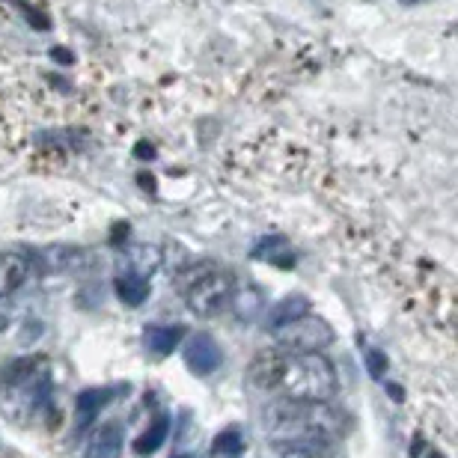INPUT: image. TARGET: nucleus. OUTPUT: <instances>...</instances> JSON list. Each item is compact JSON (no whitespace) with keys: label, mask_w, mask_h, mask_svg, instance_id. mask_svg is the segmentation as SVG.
Masks as SVG:
<instances>
[{"label":"nucleus","mask_w":458,"mask_h":458,"mask_svg":"<svg viewBox=\"0 0 458 458\" xmlns=\"http://www.w3.org/2000/svg\"><path fill=\"white\" fill-rule=\"evenodd\" d=\"M274 333V342L280 345V352H289V354H304V352H321L333 342V330L325 318L318 316H301L283 325Z\"/></svg>","instance_id":"obj_5"},{"label":"nucleus","mask_w":458,"mask_h":458,"mask_svg":"<svg viewBox=\"0 0 458 458\" xmlns=\"http://www.w3.org/2000/svg\"><path fill=\"white\" fill-rule=\"evenodd\" d=\"M250 381L256 387L277 390L280 399L295 402H330L336 387H340L333 363L321 352L289 354L280 348L253 360Z\"/></svg>","instance_id":"obj_1"},{"label":"nucleus","mask_w":458,"mask_h":458,"mask_svg":"<svg viewBox=\"0 0 458 458\" xmlns=\"http://www.w3.org/2000/svg\"><path fill=\"white\" fill-rule=\"evenodd\" d=\"M134 155H137L140 161H152V155H155V149H152V146H149V143H146V140H143V143H137V149H134Z\"/></svg>","instance_id":"obj_21"},{"label":"nucleus","mask_w":458,"mask_h":458,"mask_svg":"<svg viewBox=\"0 0 458 458\" xmlns=\"http://www.w3.org/2000/svg\"><path fill=\"white\" fill-rule=\"evenodd\" d=\"M229 307H233V316L238 321H253L265 309V295L256 286H245L238 292L233 289V295H229Z\"/></svg>","instance_id":"obj_12"},{"label":"nucleus","mask_w":458,"mask_h":458,"mask_svg":"<svg viewBox=\"0 0 458 458\" xmlns=\"http://www.w3.org/2000/svg\"><path fill=\"white\" fill-rule=\"evenodd\" d=\"M51 57H54V60H60L63 66H69V63H75V57H72V51H66V48H51Z\"/></svg>","instance_id":"obj_20"},{"label":"nucleus","mask_w":458,"mask_h":458,"mask_svg":"<svg viewBox=\"0 0 458 458\" xmlns=\"http://www.w3.org/2000/svg\"><path fill=\"white\" fill-rule=\"evenodd\" d=\"M262 428L274 447L325 452L345 432V416L328 402H295L274 399L262 411Z\"/></svg>","instance_id":"obj_2"},{"label":"nucleus","mask_w":458,"mask_h":458,"mask_svg":"<svg viewBox=\"0 0 458 458\" xmlns=\"http://www.w3.org/2000/svg\"><path fill=\"white\" fill-rule=\"evenodd\" d=\"M432 458H443V455H440V452H435V455H432Z\"/></svg>","instance_id":"obj_25"},{"label":"nucleus","mask_w":458,"mask_h":458,"mask_svg":"<svg viewBox=\"0 0 458 458\" xmlns=\"http://www.w3.org/2000/svg\"><path fill=\"white\" fill-rule=\"evenodd\" d=\"M119 455H123V428L116 423H107L92 438L87 458H119Z\"/></svg>","instance_id":"obj_13"},{"label":"nucleus","mask_w":458,"mask_h":458,"mask_svg":"<svg viewBox=\"0 0 458 458\" xmlns=\"http://www.w3.org/2000/svg\"><path fill=\"white\" fill-rule=\"evenodd\" d=\"M387 366H390V363H387V354L378 352V348H369V352H366V369H369V375H372L375 381H381V378H384Z\"/></svg>","instance_id":"obj_18"},{"label":"nucleus","mask_w":458,"mask_h":458,"mask_svg":"<svg viewBox=\"0 0 458 458\" xmlns=\"http://www.w3.org/2000/svg\"><path fill=\"white\" fill-rule=\"evenodd\" d=\"M30 277V262L21 253H0V298L18 292Z\"/></svg>","instance_id":"obj_7"},{"label":"nucleus","mask_w":458,"mask_h":458,"mask_svg":"<svg viewBox=\"0 0 458 458\" xmlns=\"http://www.w3.org/2000/svg\"><path fill=\"white\" fill-rule=\"evenodd\" d=\"M6 325H9V316H6V313H0V330H6Z\"/></svg>","instance_id":"obj_23"},{"label":"nucleus","mask_w":458,"mask_h":458,"mask_svg":"<svg viewBox=\"0 0 458 458\" xmlns=\"http://www.w3.org/2000/svg\"><path fill=\"white\" fill-rule=\"evenodd\" d=\"M51 399V372L42 360L18 357L0 372V414L12 423H27L39 416Z\"/></svg>","instance_id":"obj_3"},{"label":"nucleus","mask_w":458,"mask_h":458,"mask_svg":"<svg viewBox=\"0 0 458 458\" xmlns=\"http://www.w3.org/2000/svg\"><path fill=\"white\" fill-rule=\"evenodd\" d=\"M182 340H185V328H179V325H152L143 333L146 348L158 357H164L173 352V348H179Z\"/></svg>","instance_id":"obj_10"},{"label":"nucleus","mask_w":458,"mask_h":458,"mask_svg":"<svg viewBox=\"0 0 458 458\" xmlns=\"http://www.w3.org/2000/svg\"><path fill=\"white\" fill-rule=\"evenodd\" d=\"M167 435H170V420L167 416H158V420L146 428V432L134 440V452H140V455H146V452H155L161 443L167 440Z\"/></svg>","instance_id":"obj_15"},{"label":"nucleus","mask_w":458,"mask_h":458,"mask_svg":"<svg viewBox=\"0 0 458 458\" xmlns=\"http://www.w3.org/2000/svg\"><path fill=\"white\" fill-rule=\"evenodd\" d=\"M176 458H191V455H176Z\"/></svg>","instance_id":"obj_26"},{"label":"nucleus","mask_w":458,"mask_h":458,"mask_svg":"<svg viewBox=\"0 0 458 458\" xmlns=\"http://www.w3.org/2000/svg\"><path fill=\"white\" fill-rule=\"evenodd\" d=\"M111 399H113V390H107V387L84 390V393L78 396V402H75V428H78V432H84V428H87L92 420H96V416L101 414V408H104Z\"/></svg>","instance_id":"obj_8"},{"label":"nucleus","mask_w":458,"mask_h":458,"mask_svg":"<svg viewBox=\"0 0 458 458\" xmlns=\"http://www.w3.org/2000/svg\"><path fill=\"white\" fill-rule=\"evenodd\" d=\"M39 259H42V265L48 271H66V268L80 265L84 253L75 250V247H48V250L39 253Z\"/></svg>","instance_id":"obj_14"},{"label":"nucleus","mask_w":458,"mask_h":458,"mask_svg":"<svg viewBox=\"0 0 458 458\" xmlns=\"http://www.w3.org/2000/svg\"><path fill=\"white\" fill-rule=\"evenodd\" d=\"M113 289H116V298L128 304V307H140L146 298H149V280H146V274H137V271H125V274H119L116 283H113Z\"/></svg>","instance_id":"obj_11"},{"label":"nucleus","mask_w":458,"mask_h":458,"mask_svg":"<svg viewBox=\"0 0 458 458\" xmlns=\"http://www.w3.org/2000/svg\"><path fill=\"white\" fill-rule=\"evenodd\" d=\"M309 313V301L304 298V295H289V298L277 301L271 309H268V318H265V328L268 330H277L283 325H289V321L301 318Z\"/></svg>","instance_id":"obj_9"},{"label":"nucleus","mask_w":458,"mask_h":458,"mask_svg":"<svg viewBox=\"0 0 458 458\" xmlns=\"http://www.w3.org/2000/svg\"><path fill=\"white\" fill-rule=\"evenodd\" d=\"M387 390H390V396H393L396 402H402V399H405V390H402L399 384H387Z\"/></svg>","instance_id":"obj_22"},{"label":"nucleus","mask_w":458,"mask_h":458,"mask_svg":"<svg viewBox=\"0 0 458 458\" xmlns=\"http://www.w3.org/2000/svg\"><path fill=\"white\" fill-rule=\"evenodd\" d=\"M176 286L185 295L187 309L199 318H209L229 304V295H233L235 283H233V274L226 268H221L218 262H199V265L185 268L176 280Z\"/></svg>","instance_id":"obj_4"},{"label":"nucleus","mask_w":458,"mask_h":458,"mask_svg":"<svg viewBox=\"0 0 458 458\" xmlns=\"http://www.w3.org/2000/svg\"><path fill=\"white\" fill-rule=\"evenodd\" d=\"M402 4H411L414 6V4H426V0H402Z\"/></svg>","instance_id":"obj_24"},{"label":"nucleus","mask_w":458,"mask_h":458,"mask_svg":"<svg viewBox=\"0 0 458 458\" xmlns=\"http://www.w3.org/2000/svg\"><path fill=\"white\" fill-rule=\"evenodd\" d=\"M211 452L218 458H235L238 452H245V438H241L238 428H223V432L214 438Z\"/></svg>","instance_id":"obj_17"},{"label":"nucleus","mask_w":458,"mask_h":458,"mask_svg":"<svg viewBox=\"0 0 458 458\" xmlns=\"http://www.w3.org/2000/svg\"><path fill=\"white\" fill-rule=\"evenodd\" d=\"M185 363L194 375H211L221 366V345L214 342V336L197 333L191 336V342L185 348Z\"/></svg>","instance_id":"obj_6"},{"label":"nucleus","mask_w":458,"mask_h":458,"mask_svg":"<svg viewBox=\"0 0 458 458\" xmlns=\"http://www.w3.org/2000/svg\"><path fill=\"white\" fill-rule=\"evenodd\" d=\"M280 458H325V452H316V450H292V447H277Z\"/></svg>","instance_id":"obj_19"},{"label":"nucleus","mask_w":458,"mask_h":458,"mask_svg":"<svg viewBox=\"0 0 458 458\" xmlns=\"http://www.w3.org/2000/svg\"><path fill=\"white\" fill-rule=\"evenodd\" d=\"M280 253H292L289 245H286V238L283 235H268L253 247V259H271L277 265H292L295 262V259H286V256H280Z\"/></svg>","instance_id":"obj_16"}]
</instances>
